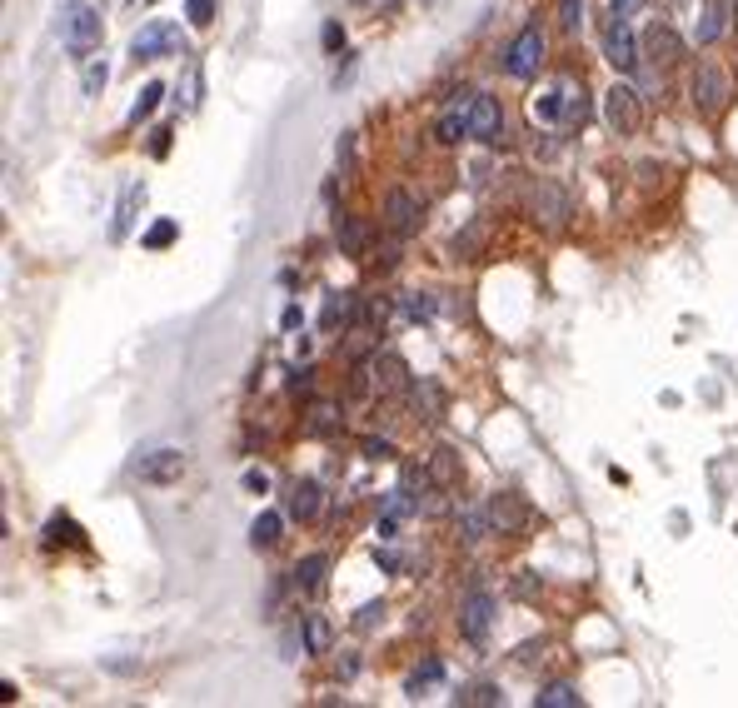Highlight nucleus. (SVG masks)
I'll return each instance as SVG.
<instances>
[{"label":"nucleus","instance_id":"nucleus-10","mask_svg":"<svg viewBox=\"0 0 738 708\" xmlns=\"http://www.w3.org/2000/svg\"><path fill=\"white\" fill-rule=\"evenodd\" d=\"M185 469V454L180 449H150L135 459V479L140 484H175Z\"/></svg>","mask_w":738,"mask_h":708},{"label":"nucleus","instance_id":"nucleus-16","mask_svg":"<svg viewBox=\"0 0 738 708\" xmlns=\"http://www.w3.org/2000/svg\"><path fill=\"white\" fill-rule=\"evenodd\" d=\"M374 389L379 395H405L409 389V369H405V359L399 354H374Z\"/></svg>","mask_w":738,"mask_h":708},{"label":"nucleus","instance_id":"nucleus-22","mask_svg":"<svg viewBox=\"0 0 738 708\" xmlns=\"http://www.w3.org/2000/svg\"><path fill=\"white\" fill-rule=\"evenodd\" d=\"M429 479L445 484V489H449V484H459V454L455 449H435V454H429Z\"/></svg>","mask_w":738,"mask_h":708},{"label":"nucleus","instance_id":"nucleus-23","mask_svg":"<svg viewBox=\"0 0 738 708\" xmlns=\"http://www.w3.org/2000/svg\"><path fill=\"white\" fill-rule=\"evenodd\" d=\"M534 703L539 708H579V689L574 683H544V689L534 693Z\"/></svg>","mask_w":738,"mask_h":708},{"label":"nucleus","instance_id":"nucleus-11","mask_svg":"<svg viewBox=\"0 0 738 708\" xmlns=\"http://www.w3.org/2000/svg\"><path fill=\"white\" fill-rule=\"evenodd\" d=\"M489 623H494V594H484V589H474L469 599H464L459 609V629L469 643H484L489 639Z\"/></svg>","mask_w":738,"mask_h":708},{"label":"nucleus","instance_id":"nucleus-1","mask_svg":"<svg viewBox=\"0 0 738 708\" xmlns=\"http://www.w3.org/2000/svg\"><path fill=\"white\" fill-rule=\"evenodd\" d=\"M60 46L76 60H86L100 46V15H95V5H86V0H66L60 5Z\"/></svg>","mask_w":738,"mask_h":708},{"label":"nucleus","instance_id":"nucleus-13","mask_svg":"<svg viewBox=\"0 0 738 708\" xmlns=\"http://www.w3.org/2000/svg\"><path fill=\"white\" fill-rule=\"evenodd\" d=\"M175 46H180V30L165 26V20H155V26H145L140 36L130 40V56L135 60H160V56H170Z\"/></svg>","mask_w":738,"mask_h":708},{"label":"nucleus","instance_id":"nucleus-5","mask_svg":"<svg viewBox=\"0 0 738 708\" xmlns=\"http://www.w3.org/2000/svg\"><path fill=\"white\" fill-rule=\"evenodd\" d=\"M604 120L614 135H639L644 125V105H639V90L634 86H614L604 95Z\"/></svg>","mask_w":738,"mask_h":708},{"label":"nucleus","instance_id":"nucleus-15","mask_svg":"<svg viewBox=\"0 0 738 708\" xmlns=\"http://www.w3.org/2000/svg\"><path fill=\"white\" fill-rule=\"evenodd\" d=\"M384 225L395 230V235H415L419 205H415V195H409V190H389V195H384Z\"/></svg>","mask_w":738,"mask_h":708},{"label":"nucleus","instance_id":"nucleus-7","mask_svg":"<svg viewBox=\"0 0 738 708\" xmlns=\"http://www.w3.org/2000/svg\"><path fill=\"white\" fill-rule=\"evenodd\" d=\"M529 215L539 220V225H549V230H564L569 195L554 185V180H534V185H529Z\"/></svg>","mask_w":738,"mask_h":708},{"label":"nucleus","instance_id":"nucleus-34","mask_svg":"<svg viewBox=\"0 0 738 708\" xmlns=\"http://www.w3.org/2000/svg\"><path fill=\"white\" fill-rule=\"evenodd\" d=\"M105 80H110V66H105V60H90L86 66V95H100Z\"/></svg>","mask_w":738,"mask_h":708},{"label":"nucleus","instance_id":"nucleus-28","mask_svg":"<svg viewBox=\"0 0 738 708\" xmlns=\"http://www.w3.org/2000/svg\"><path fill=\"white\" fill-rule=\"evenodd\" d=\"M439 679H445V663H439V659H429V663H419V669L409 673V683H405V689L419 699V689H425V683H439Z\"/></svg>","mask_w":738,"mask_h":708},{"label":"nucleus","instance_id":"nucleus-35","mask_svg":"<svg viewBox=\"0 0 738 708\" xmlns=\"http://www.w3.org/2000/svg\"><path fill=\"white\" fill-rule=\"evenodd\" d=\"M405 314H409V320H429V314H435V300H425V294H405Z\"/></svg>","mask_w":738,"mask_h":708},{"label":"nucleus","instance_id":"nucleus-12","mask_svg":"<svg viewBox=\"0 0 738 708\" xmlns=\"http://www.w3.org/2000/svg\"><path fill=\"white\" fill-rule=\"evenodd\" d=\"M469 135L484 145H499L504 140V110L494 95H474V110H469Z\"/></svg>","mask_w":738,"mask_h":708},{"label":"nucleus","instance_id":"nucleus-14","mask_svg":"<svg viewBox=\"0 0 738 708\" xmlns=\"http://www.w3.org/2000/svg\"><path fill=\"white\" fill-rule=\"evenodd\" d=\"M639 46H644V56L653 60V66H673V60L683 56V40L673 26H663V20H653V26L639 36Z\"/></svg>","mask_w":738,"mask_h":708},{"label":"nucleus","instance_id":"nucleus-8","mask_svg":"<svg viewBox=\"0 0 738 708\" xmlns=\"http://www.w3.org/2000/svg\"><path fill=\"white\" fill-rule=\"evenodd\" d=\"M484 509H489L494 534H524V529H529V504H524L519 494H509V489H499Z\"/></svg>","mask_w":738,"mask_h":708},{"label":"nucleus","instance_id":"nucleus-19","mask_svg":"<svg viewBox=\"0 0 738 708\" xmlns=\"http://www.w3.org/2000/svg\"><path fill=\"white\" fill-rule=\"evenodd\" d=\"M145 205V185H125V195H120V210H115V225H110V240H125L130 235V220H135V210Z\"/></svg>","mask_w":738,"mask_h":708},{"label":"nucleus","instance_id":"nucleus-2","mask_svg":"<svg viewBox=\"0 0 738 708\" xmlns=\"http://www.w3.org/2000/svg\"><path fill=\"white\" fill-rule=\"evenodd\" d=\"M729 95H733V86H729V76H723L719 66H699V70H693L689 100H693V110H699V115H719L723 105H729Z\"/></svg>","mask_w":738,"mask_h":708},{"label":"nucleus","instance_id":"nucleus-30","mask_svg":"<svg viewBox=\"0 0 738 708\" xmlns=\"http://www.w3.org/2000/svg\"><path fill=\"white\" fill-rule=\"evenodd\" d=\"M175 235H180V225H175V220H160V225L145 230V250H165Z\"/></svg>","mask_w":738,"mask_h":708},{"label":"nucleus","instance_id":"nucleus-37","mask_svg":"<svg viewBox=\"0 0 738 708\" xmlns=\"http://www.w3.org/2000/svg\"><path fill=\"white\" fill-rule=\"evenodd\" d=\"M364 459H395V444L389 439H364Z\"/></svg>","mask_w":738,"mask_h":708},{"label":"nucleus","instance_id":"nucleus-24","mask_svg":"<svg viewBox=\"0 0 738 708\" xmlns=\"http://www.w3.org/2000/svg\"><path fill=\"white\" fill-rule=\"evenodd\" d=\"M160 100H165V86L160 80H150V86L140 90V100L130 105V125H140V120H150L155 110H160Z\"/></svg>","mask_w":738,"mask_h":708},{"label":"nucleus","instance_id":"nucleus-36","mask_svg":"<svg viewBox=\"0 0 738 708\" xmlns=\"http://www.w3.org/2000/svg\"><path fill=\"white\" fill-rule=\"evenodd\" d=\"M559 20H564L569 30H579V20H584V0H559Z\"/></svg>","mask_w":738,"mask_h":708},{"label":"nucleus","instance_id":"nucleus-26","mask_svg":"<svg viewBox=\"0 0 738 708\" xmlns=\"http://www.w3.org/2000/svg\"><path fill=\"white\" fill-rule=\"evenodd\" d=\"M324 649H330V623L320 614L304 619V653H324Z\"/></svg>","mask_w":738,"mask_h":708},{"label":"nucleus","instance_id":"nucleus-21","mask_svg":"<svg viewBox=\"0 0 738 708\" xmlns=\"http://www.w3.org/2000/svg\"><path fill=\"white\" fill-rule=\"evenodd\" d=\"M729 10H733V0H709V10H703V26H699L703 46H713V40L729 30Z\"/></svg>","mask_w":738,"mask_h":708},{"label":"nucleus","instance_id":"nucleus-27","mask_svg":"<svg viewBox=\"0 0 738 708\" xmlns=\"http://www.w3.org/2000/svg\"><path fill=\"white\" fill-rule=\"evenodd\" d=\"M46 539H50V544H86L80 529H76V519H66V514H56V519L46 524Z\"/></svg>","mask_w":738,"mask_h":708},{"label":"nucleus","instance_id":"nucleus-20","mask_svg":"<svg viewBox=\"0 0 738 708\" xmlns=\"http://www.w3.org/2000/svg\"><path fill=\"white\" fill-rule=\"evenodd\" d=\"M284 519H290V514H275V509H265V514H260L255 524H250V544H255V549H275V544H280V529H284Z\"/></svg>","mask_w":738,"mask_h":708},{"label":"nucleus","instance_id":"nucleus-25","mask_svg":"<svg viewBox=\"0 0 738 708\" xmlns=\"http://www.w3.org/2000/svg\"><path fill=\"white\" fill-rule=\"evenodd\" d=\"M350 314H354V294H330L320 320H324V330H334V324H350Z\"/></svg>","mask_w":738,"mask_h":708},{"label":"nucleus","instance_id":"nucleus-9","mask_svg":"<svg viewBox=\"0 0 738 708\" xmlns=\"http://www.w3.org/2000/svg\"><path fill=\"white\" fill-rule=\"evenodd\" d=\"M469 110H474V90H459L455 100L439 110V120H435V140L439 145H459L464 135H469Z\"/></svg>","mask_w":738,"mask_h":708},{"label":"nucleus","instance_id":"nucleus-3","mask_svg":"<svg viewBox=\"0 0 738 708\" xmlns=\"http://www.w3.org/2000/svg\"><path fill=\"white\" fill-rule=\"evenodd\" d=\"M415 474H409L405 484H395V489L384 494V509H379V539H399V524L409 519V514H419V504H425V494H415Z\"/></svg>","mask_w":738,"mask_h":708},{"label":"nucleus","instance_id":"nucleus-33","mask_svg":"<svg viewBox=\"0 0 738 708\" xmlns=\"http://www.w3.org/2000/svg\"><path fill=\"white\" fill-rule=\"evenodd\" d=\"M459 703H504V693L494 689V683H474V689L459 693Z\"/></svg>","mask_w":738,"mask_h":708},{"label":"nucleus","instance_id":"nucleus-41","mask_svg":"<svg viewBox=\"0 0 738 708\" xmlns=\"http://www.w3.org/2000/svg\"><path fill=\"white\" fill-rule=\"evenodd\" d=\"M379 614H384V609H379V604H364V609H360V619H354V623H360V629H369V623H374Z\"/></svg>","mask_w":738,"mask_h":708},{"label":"nucleus","instance_id":"nucleus-18","mask_svg":"<svg viewBox=\"0 0 738 708\" xmlns=\"http://www.w3.org/2000/svg\"><path fill=\"white\" fill-rule=\"evenodd\" d=\"M324 574H330V559H324V554L300 559V564H294V589H300V594H320Z\"/></svg>","mask_w":738,"mask_h":708},{"label":"nucleus","instance_id":"nucleus-38","mask_svg":"<svg viewBox=\"0 0 738 708\" xmlns=\"http://www.w3.org/2000/svg\"><path fill=\"white\" fill-rule=\"evenodd\" d=\"M310 375H314V369H310V364H294V369H290V389H294V395H304V389H310V385H314V379H310Z\"/></svg>","mask_w":738,"mask_h":708},{"label":"nucleus","instance_id":"nucleus-32","mask_svg":"<svg viewBox=\"0 0 738 708\" xmlns=\"http://www.w3.org/2000/svg\"><path fill=\"white\" fill-rule=\"evenodd\" d=\"M185 15H190V26H195V30L215 26V0H185Z\"/></svg>","mask_w":738,"mask_h":708},{"label":"nucleus","instance_id":"nucleus-6","mask_svg":"<svg viewBox=\"0 0 738 708\" xmlns=\"http://www.w3.org/2000/svg\"><path fill=\"white\" fill-rule=\"evenodd\" d=\"M539 66H544V30L539 26H524L519 36H514L509 56H504V70L519 76V80H529V76H539Z\"/></svg>","mask_w":738,"mask_h":708},{"label":"nucleus","instance_id":"nucleus-29","mask_svg":"<svg viewBox=\"0 0 738 708\" xmlns=\"http://www.w3.org/2000/svg\"><path fill=\"white\" fill-rule=\"evenodd\" d=\"M334 235H340V245L350 250V255H360V250H364V240H369L360 220H340V225H334Z\"/></svg>","mask_w":738,"mask_h":708},{"label":"nucleus","instance_id":"nucleus-39","mask_svg":"<svg viewBox=\"0 0 738 708\" xmlns=\"http://www.w3.org/2000/svg\"><path fill=\"white\" fill-rule=\"evenodd\" d=\"M245 489H255V494H265V489H270V479H265V469H250V474H245Z\"/></svg>","mask_w":738,"mask_h":708},{"label":"nucleus","instance_id":"nucleus-4","mask_svg":"<svg viewBox=\"0 0 738 708\" xmlns=\"http://www.w3.org/2000/svg\"><path fill=\"white\" fill-rule=\"evenodd\" d=\"M604 56L614 70H624V76H634L639 60H644V46L634 40V30H629V15H614L604 30Z\"/></svg>","mask_w":738,"mask_h":708},{"label":"nucleus","instance_id":"nucleus-40","mask_svg":"<svg viewBox=\"0 0 738 708\" xmlns=\"http://www.w3.org/2000/svg\"><path fill=\"white\" fill-rule=\"evenodd\" d=\"M324 46H330V50H340V46H344V30L334 26V20H330V26H324Z\"/></svg>","mask_w":738,"mask_h":708},{"label":"nucleus","instance_id":"nucleus-31","mask_svg":"<svg viewBox=\"0 0 738 708\" xmlns=\"http://www.w3.org/2000/svg\"><path fill=\"white\" fill-rule=\"evenodd\" d=\"M304 429H310V435H330V429H340V415H334L330 405H314L310 409V425H304Z\"/></svg>","mask_w":738,"mask_h":708},{"label":"nucleus","instance_id":"nucleus-17","mask_svg":"<svg viewBox=\"0 0 738 708\" xmlns=\"http://www.w3.org/2000/svg\"><path fill=\"white\" fill-rule=\"evenodd\" d=\"M314 509H320V484L314 479H294L290 489H284V514L290 519H314Z\"/></svg>","mask_w":738,"mask_h":708},{"label":"nucleus","instance_id":"nucleus-42","mask_svg":"<svg viewBox=\"0 0 738 708\" xmlns=\"http://www.w3.org/2000/svg\"><path fill=\"white\" fill-rule=\"evenodd\" d=\"M634 5L639 0H614V15H634Z\"/></svg>","mask_w":738,"mask_h":708}]
</instances>
